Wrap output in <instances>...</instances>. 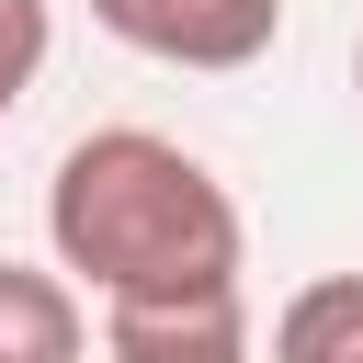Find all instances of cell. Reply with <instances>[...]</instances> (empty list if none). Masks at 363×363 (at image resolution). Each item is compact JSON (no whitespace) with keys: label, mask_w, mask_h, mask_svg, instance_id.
Masks as SVG:
<instances>
[{"label":"cell","mask_w":363,"mask_h":363,"mask_svg":"<svg viewBox=\"0 0 363 363\" xmlns=\"http://www.w3.org/2000/svg\"><path fill=\"white\" fill-rule=\"evenodd\" d=\"M0 363H91V306L57 261H0Z\"/></svg>","instance_id":"cell-4"},{"label":"cell","mask_w":363,"mask_h":363,"mask_svg":"<svg viewBox=\"0 0 363 363\" xmlns=\"http://www.w3.org/2000/svg\"><path fill=\"white\" fill-rule=\"evenodd\" d=\"M102 363H250V295L102 306Z\"/></svg>","instance_id":"cell-3"},{"label":"cell","mask_w":363,"mask_h":363,"mask_svg":"<svg viewBox=\"0 0 363 363\" xmlns=\"http://www.w3.org/2000/svg\"><path fill=\"white\" fill-rule=\"evenodd\" d=\"M272 363H363V272H318L272 306Z\"/></svg>","instance_id":"cell-5"},{"label":"cell","mask_w":363,"mask_h":363,"mask_svg":"<svg viewBox=\"0 0 363 363\" xmlns=\"http://www.w3.org/2000/svg\"><path fill=\"white\" fill-rule=\"evenodd\" d=\"M45 250L102 306H170V295H238L250 227L182 136L91 125L45 182Z\"/></svg>","instance_id":"cell-1"},{"label":"cell","mask_w":363,"mask_h":363,"mask_svg":"<svg viewBox=\"0 0 363 363\" xmlns=\"http://www.w3.org/2000/svg\"><path fill=\"white\" fill-rule=\"evenodd\" d=\"M352 91H363V34H352Z\"/></svg>","instance_id":"cell-7"},{"label":"cell","mask_w":363,"mask_h":363,"mask_svg":"<svg viewBox=\"0 0 363 363\" xmlns=\"http://www.w3.org/2000/svg\"><path fill=\"white\" fill-rule=\"evenodd\" d=\"M45 45H57V11H45V0H0V125H11L23 91L45 79Z\"/></svg>","instance_id":"cell-6"},{"label":"cell","mask_w":363,"mask_h":363,"mask_svg":"<svg viewBox=\"0 0 363 363\" xmlns=\"http://www.w3.org/2000/svg\"><path fill=\"white\" fill-rule=\"evenodd\" d=\"M91 23L159 68H193V79H238L272 57L284 34V0H91Z\"/></svg>","instance_id":"cell-2"}]
</instances>
